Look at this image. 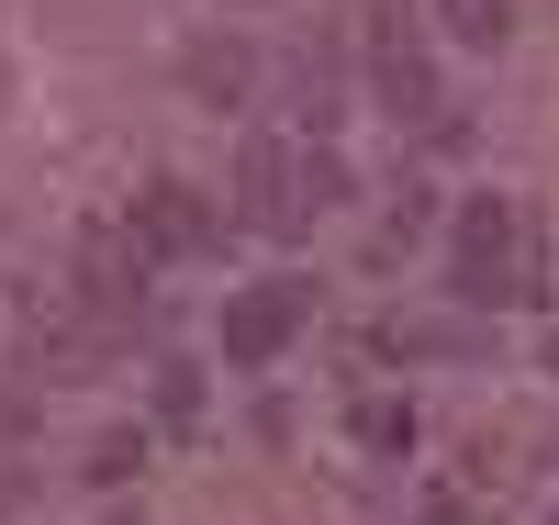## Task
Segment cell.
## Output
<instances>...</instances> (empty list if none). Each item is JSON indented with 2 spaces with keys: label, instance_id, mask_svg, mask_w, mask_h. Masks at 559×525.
<instances>
[{
  "label": "cell",
  "instance_id": "8992f818",
  "mask_svg": "<svg viewBox=\"0 0 559 525\" xmlns=\"http://www.w3.org/2000/svg\"><path fill=\"white\" fill-rule=\"evenodd\" d=\"M134 291H146V247H134L123 224H90V235H79V313H90V324H123Z\"/></svg>",
  "mask_w": 559,
  "mask_h": 525
},
{
  "label": "cell",
  "instance_id": "7c38bea8",
  "mask_svg": "<svg viewBox=\"0 0 559 525\" xmlns=\"http://www.w3.org/2000/svg\"><path fill=\"white\" fill-rule=\"evenodd\" d=\"M426 525H471V503H459V492H426Z\"/></svg>",
  "mask_w": 559,
  "mask_h": 525
},
{
  "label": "cell",
  "instance_id": "8fae6325",
  "mask_svg": "<svg viewBox=\"0 0 559 525\" xmlns=\"http://www.w3.org/2000/svg\"><path fill=\"white\" fill-rule=\"evenodd\" d=\"M157 414H168V425H191V414H202V380H191V369H168V380H157Z\"/></svg>",
  "mask_w": 559,
  "mask_h": 525
},
{
  "label": "cell",
  "instance_id": "30bf717a",
  "mask_svg": "<svg viewBox=\"0 0 559 525\" xmlns=\"http://www.w3.org/2000/svg\"><path fill=\"white\" fill-rule=\"evenodd\" d=\"M123 469H146V437H134V425H112V437L90 448V481H123Z\"/></svg>",
  "mask_w": 559,
  "mask_h": 525
},
{
  "label": "cell",
  "instance_id": "52a82bcc",
  "mask_svg": "<svg viewBox=\"0 0 559 525\" xmlns=\"http://www.w3.org/2000/svg\"><path fill=\"white\" fill-rule=\"evenodd\" d=\"M179 79H191V102L236 112L247 90H258V57H247V45H191V57H179Z\"/></svg>",
  "mask_w": 559,
  "mask_h": 525
},
{
  "label": "cell",
  "instance_id": "277c9868",
  "mask_svg": "<svg viewBox=\"0 0 559 525\" xmlns=\"http://www.w3.org/2000/svg\"><path fill=\"white\" fill-rule=\"evenodd\" d=\"M123 235L146 247V269H191V258H213L224 213H213V190H191V179H146L134 213H123Z\"/></svg>",
  "mask_w": 559,
  "mask_h": 525
},
{
  "label": "cell",
  "instance_id": "ba28073f",
  "mask_svg": "<svg viewBox=\"0 0 559 525\" xmlns=\"http://www.w3.org/2000/svg\"><path fill=\"white\" fill-rule=\"evenodd\" d=\"M347 437H358L369 458H414V437H426V425H414V403H403V392H358Z\"/></svg>",
  "mask_w": 559,
  "mask_h": 525
},
{
  "label": "cell",
  "instance_id": "3957f363",
  "mask_svg": "<svg viewBox=\"0 0 559 525\" xmlns=\"http://www.w3.org/2000/svg\"><path fill=\"white\" fill-rule=\"evenodd\" d=\"M324 202H313V168H302V146L292 134H247V157H236V224H258V235H302Z\"/></svg>",
  "mask_w": 559,
  "mask_h": 525
},
{
  "label": "cell",
  "instance_id": "7a4b0ae2",
  "mask_svg": "<svg viewBox=\"0 0 559 525\" xmlns=\"http://www.w3.org/2000/svg\"><path fill=\"white\" fill-rule=\"evenodd\" d=\"M358 57H369V102H381L392 123H448L437 57H426V34H414V12H403V0H369V23H358Z\"/></svg>",
  "mask_w": 559,
  "mask_h": 525
},
{
  "label": "cell",
  "instance_id": "6da1fadb",
  "mask_svg": "<svg viewBox=\"0 0 559 525\" xmlns=\"http://www.w3.org/2000/svg\"><path fill=\"white\" fill-rule=\"evenodd\" d=\"M448 291L471 313H526L548 291V258H537V213L503 202V190H481L471 213L448 224Z\"/></svg>",
  "mask_w": 559,
  "mask_h": 525
},
{
  "label": "cell",
  "instance_id": "9c48e42d",
  "mask_svg": "<svg viewBox=\"0 0 559 525\" xmlns=\"http://www.w3.org/2000/svg\"><path fill=\"white\" fill-rule=\"evenodd\" d=\"M437 34L471 45V57H492V45L515 34V0H437Z\"/></svg>",
  "mask_w": 559,
  "mask_h": 525
},
{
  "label": "cell",
  "instance_id": "5b68a950",
  "mask_svg": "<svg viewBox=\"0 0 559 525\" xmlns=\"http://www.w3.org/2000/svg\"><path fill=\"white\" fill-rule=\"evenodd\" d=\"M302 324H313V279H247L224 302V369H280Z\"/></svg>",
  "mask_w": 559,
  "mask_h": 525
}]
</instances>
